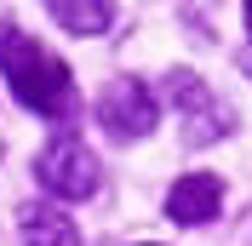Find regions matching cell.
I'll return each mask as SVG.
<instances>
[{"label":"cell","mask_w":252,"mask_h":246,"mask_svg":"<svg viewBox=\"0 0 252 246\" xmlns=\"http://www.w3.org/2000/svg\"><path fill=\"white\" fill-rule=\"evenodd\" d=\"M0 80L12 86V97L29 115H46V121H69L75 115V75L69 63L52 58L34 34L0 23Z\"/></svg>","instance_id":"cell-1"},{"label":"cell","mask_w":252,"mask_h":246,"mask_svg":"<svg viewBox=\"0 0 252 246\" xmlns=\"http://www.w3.org/2000/svg\"><path fill=\"white\" fill-rule=\"evenodd\" d=\"M34 178H40V189H46V195H58V200H92V195H97V184H103L97 154L86 149L75 132H63V138H52L46 149H40V160H34Z\"/></svg>","instance_id":"cell-2"},{"label":"cell","mask_w":252,"mask_h":246,"mask_svg":"<svg viewBox=\"0 0 252 246\" xmlns=\"http://www.w3.org/2000/svg\"><path fill=\"white\" fill-rule=\"evenodd\" d=\"M166 103H172V115L184 121V143L189 149L218 143L223 132H229V109L218 103V92H212L195 69H172V75H166Z\"/></svg>","instance_id":"cell-3"},{"label":"cell","mask_w":252,"mask_h":246,"mask_svg":"<svg viewBox=\"0 0 252 246\" xmlns=\"http://www.w3.org/2000/svg\"><path fill=\"white\" fill-rule=\"evenodd\" d=\"M97 126L109 132L115 143H138V138H149L160 126V103H155V92L143 86V80H109L103 86V97H97Z\"/></svg>","instance_id":"cell-4"},{"label":"cell","mask_w":252,"mask_h":246,"mask_svg":"<svg viewBox=\"0 0 252 246\" xmlns=\"http://www.w3.org/2000/svg\"><path fill=\"white\" fill-rule=\"evenodd\" d=\"M166 212H172V223H184V229H201V223H212V217L223 212V184L212 172H184V178L166 189Z\"/></svg>","instance_id":"cell-5"},{"label":"cell","mask_w":252,"mask_h":246,"mask_svg":"<svg viewBox=\"0 0 252 246\" xmlns=\"http://www.w3.org/2000/svg\"><path fill=\"white\" fill-rule=\"evenodd\" d=\"M23 241L29 246H80V223L58 206H23Z\"/></svg>","instance_id":"cell-6"},{"label":"cell","mask_w":252,"mask_h":246,"mask_svg":"<svg viewBox=\"0 0 252 246\" xmlns=\"http://www.w3.org/2000/svg\"><path fill=\"white\" fill-rule=\"evenodd\" d=\"M46 12L58 17L69 34H109L115 0H46Z\"/></svg>","instance_id":"cell-7"},{"label":"cell","mask_w":252,"mask_h":246,"mask_svg":"<svg viewBox=\"0 0 252 246\" xmlns=\"http://www.w3.org/2000/svg\"><path fill=\"white\" fill-rule=\"evenodd\" d=\"M247 34H252V0H247Z\"/></svg>","instance_id":"cell-8"}]
</instances>
